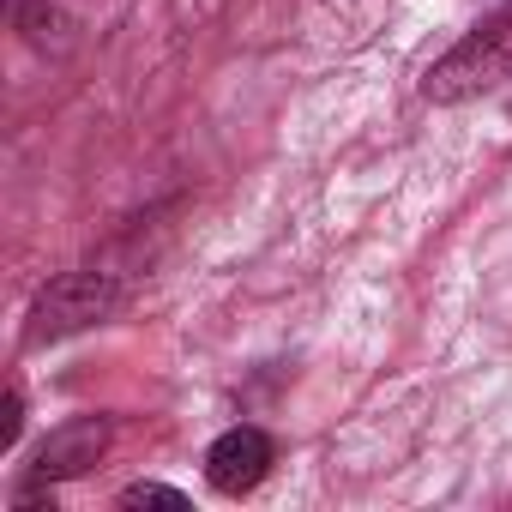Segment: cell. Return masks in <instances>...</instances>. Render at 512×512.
Listing matches in <instances>:
<instances>
[{
    "mask_svg": "<svg viewBox=\"0 0 512 512\" xmlns=\"http://www.w3.org/2000/svg\"><path fill=\"white\" fill-rule=\"evenodd\" d=\"M272 458H278V452H272V434H266V428L235 422V428H223V434L211 440V452H205V482H211L217 494H247V488L266 482Z\"/></svg>",
    "mask_w": 512,
    "mask_h": 512,
    "instance_id": "4",
    "label": "cell"
},
{
    "mask_svg": "<svg viewBox=\"0 0 512 512\" xmlns=\"http://www.w3.org/2000/svg\"><path fill=\"white\" fill-rule=\"evenodd\" d=\"M121 506H187V494L169 488V482H133V488L121 494Z\"/></svg>",
    "mask_w": 512,
    "mask_h": 512,
    "instance_id": "6",
    "label": "cell"
},
{
    "mask_svg": "<svg viewBox=\"0 0 512 512\" xmlns=\"http://www.w3.org/2000/svg\"><path fill=\"white\" fill-rule=\"evenodd\" d=\"M506 61H512V0H506L500 13H488L464 43H452V49L428 67L422 97H428V103H470V97H482L488 85L506 79Z\"/></svg>",
    "mask_w": 512,
    "mask_h": 512,
    "instance_id": "1",
    "label": "cell"
},
{
    "mask_svg": "<svg viewBox=\"0 0 512 512\" xmlns=\"http://www.w3.org/2000/svg\"><path fill=\"white\" fill-rule=\"evenodd\" d=\"M121 302H127V284H121L115 272L79 266V272L55 278V284L37 296L31 326H25V344H61V338H73V332H85V326H103L109 314H121Z\"/></svg>",
    "mask_w": 512,
    "mask_h": 512,
    "instance_id": "2",
    "label": "cell"
},
{
    "mask_svg": "<svg viewBox=\"0 0 512 512\" xmlns=\"http://www.w3.org/2000/svg\"><path fill=\"white\" fill-rule=\"evenodd\" d=\"M19 422H25V398L7 392V410H0V446H13V440H19Z\"/></svg>",
    "mask_w": 512,
    "mask_h": 512,
    "instance_id": "7",
    "label": "cell"
},
{
    "mask_svg": "<svg viewBox=\"0 0 512 512\" xmlns=\"http://www.w3.org/2000/svg\"><path fill=\"white\" fill-rule=\"evenodd\" d=\"M13 25L25 31V43H37V49H49V43H67L61 31H67V19L61 13H49L43 0H13Z\"/></svg>",
    "mask_w": 512,
    "mask_h": 512,
    "instance_id": "5",
    "label": "cell"
},
{
    "mask_svg": "<svg viewBox=\"0 0 512 512\" xmlns=\"http://www.w3.org/2000/svg\"><path fill=\"white\" fill-rule=\"evenodd\" d=\"M109 416H73L61 428H49V440L37 446L31 458V488H49V482H67V476H85L103 452H109Z\"/></svg>",
    "mask_w": 512,
    "mask_h": 512,
    "instance_id": "3",
    "label": "cell"
}]
</instances>
